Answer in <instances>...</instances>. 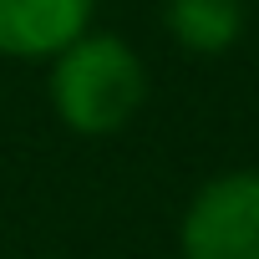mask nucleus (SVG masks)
<instances>
[{
	"mask_svg": "<svg viewBox=\"0 0 259 259\" xmlns=\"http://www.w3.org/2000/svg\"><path fill=\"white\" fill-rule=\"evenodd\" d=\"M51 107L81 138H112L138 117L148 97L143 56L112 31H81L51 56Z\"/></svg>",
	"mask_w": 259,
	"mask_h": 259,
	"instance_id": "obj_1",
	"label": "nucleus"
},
{
	"mask_svg": "<svg viewBox=\"0 0 259 259\" xmlns=\"http://www.w3.org/2000/svg\"><path fill=\"white\" fill-rule=\"evenodd\" d=\"M183 259H259V168L208 178L178 229Z\"/></svg>",
	"mask_w": 259,
	"mask_h": 259,
	"instance_id": "obj_2",
	"label": "nucleus"
},
{
	"mask_svg": "<svg viewBox=\"0 0 259 259\" xmlns=\"http://www.w3.org/2000/svg\"><path fill=\"white\" fill-rule=\"evenodd\" d=\"M97 0H0V56L51 61L92 26Z\"/></svg>",
	"mask_w": 259,
	"mask_h": 259,
	"instance_id": "obj_3",
	"label": "nucleus"
},
{
	"mask_svg": "<svg viewBox=\"0 0 259 259\" xmlns=\"http://www.w3.org/2000/svg\"><path fill=\"white\" fill-rule=\"evenodd\" d=\"M168 36L193 56H224L244 36V0H168Z\"/></svg>",
	"mask_w": 259,
	"mask_h": 259,
	"instance_id": "obj_4",
	"label": "nucleus"
}]
</instances>
